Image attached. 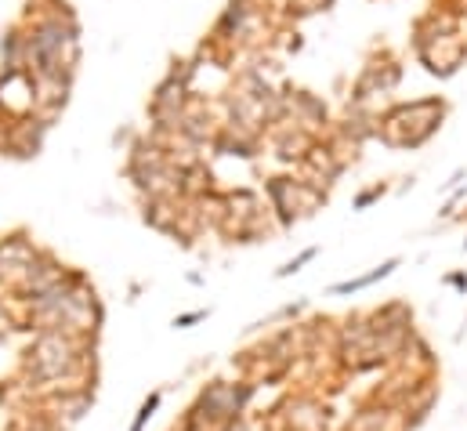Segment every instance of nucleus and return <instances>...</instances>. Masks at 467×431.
Masks as SVG:
<instances>
[{"label": "nucleus", "mask_w": 467, "mask_h": 431, "mask_svg": "<svg viewBox=\"0 0 467 431\" xmlns=\"http://www.w3.org/2000/svg\"><path fill=\"white\" fill-rule=\"evenodd\" d=\"M445 113H449V105L438 95L417 98V102H395L380 113L377 135H380V142H388L395 149H417L442 127Z\"/></svg>", "instance_id": "f257e3e1"}, {"label": "nucleus", "mask_w": 467, "mask_h": 431, "mask_svg": "<svg viewBox=\"0 0 467 431\" xmlns=\"http://www.w3.org/2000/svg\"><path fill=\"white\" fill-rule=\"evenodd\" d=\"M73 352H76V341L69 334H62V330H51L29 348V366H36V377L55 381L76 362Z\"/></svg>", "instance_id": "f03ea898"}, {"label": "nucleus", "mask_w": 467, "mask_h": 431, "mask_svg": "<svg viewBox=\"0 0 467 431\" xmlns=\"http://www.w3.org/2000/svg\"><path fill=\"white\" fill-rule=\"evenodd\" d=\"M398 265H402L398 257H388V261H380V265H377V268H370L366 275H355V279H348V283H333V287H330V294H337V297H344V294H358V290H366V287L380 283V279H388Z\"/></svg>", "instance_id": "7ed1b4c3"}, {"label": "nucleus", "mask_w": 467, "mask_h": 431, "mask_svg": "<svg viewBox=\"0 0 467 431\" xmlns=\"http://www.w3.org/2000/svg\"><path fill=\"white\" fill-rule=\"evenodd\" d=\"M315 257H319V247H308V250H301L297 257H290V261H286L279 272H275V279H290V275H297V272H301L308 261H315Z\"/></svg>", "instance_id": "20e7f679"}, {"label": "nucleus", "mask_w": 467, "mask_h": 431, "mask_svg": "<svg viewBox=\"0 0 467 431\" xmlns=\"http://www.w3.org/2000/svg\"><path fill=\"white\" fill-rule=\"evenodd\" d=\"M160 402H163V392H153L145 402H141V409H138V417H134V424H131V431H145V424L156 417V409H160Z\"/></svg>", "instance_id": "39448f33"}, {"label": "nucleus", "mask_w": 467, "mask_h": 431, "mask_svg": "<svg viewBox=\"0 0 467 431\" xmlns=\"http://www.w3.org/2000/svg\"><path fill=\"white\" fill-rule=\"evenodd\" d=\"M380 196H388V185L384 182H377V185H370V189H363V192H358V196H355V210H366L370 203H377Z\"/></svg>", "instance_id": "423d86ee"}, {"label": "nucleus", "mask_w": 467, "mask_h": 431, "mask_svg": "<svg viewBox=\"0 0 467 431\" xmlns=\"http://www.w3.org/2000/svg\"><path fill=\"white\" fill-rule=\"evenodd\" d=\"M200 319H207V312H203V308H200V312H185V315H178V319H174V327H178V330H185V327H193V322H200Z\"/></svg>", "instance_id": "0eeeda50"}, {"label": "nucleus", "mask_w": 467, "mask_h": 431, "mask_svg": "<svg viewBox=\"0 0 467 431\" xmlns=\"http://www.w3.org/2000/svg\"><path fill=\"white\" fill-rule=\"evenodd\" d=\"M445 287H453V290L467 294V272H449V275H445Z\"/></svg>", "instance_id": "6e6552de"}, {"label": "nucleus", "mask_w": 467, "mask_h": 431, "mask_svg": "<svg viewBox=\"0 0 467 431\" xmlns=\"http://www.w3.org/2000/svg\"><path fill=\"white\" fill-rule=\"evenodd\" d=\"M463 250H467V240H463Z\"/></svg>", "instance_id": "1a4fd4ad"}]
</instances>
